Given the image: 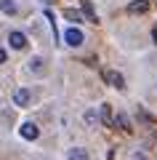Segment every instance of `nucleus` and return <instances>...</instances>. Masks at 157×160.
Here are the masks:
<instances>
[{"instance_id": "1", "label": "nucleus", "mask_w": 157, "mask_h": 160, "mask_svg": "<svg viewBox=\"0 0 157 160\" xmlns=\"http://www.w3.org/2000/svg\"><path fill=\"white\" fill-rule=\"evenodd\" d=\"M101 75H104V80H107L109 86L120 88V91H123V88H125V78H123V75H120V72H115V69H104V72H101Z\"/></svg>"}, {"instance_id": "2", "label": "nucleus", "mask_w": 157, "mask_h": 160, "mask_svg": "<svg viewBox=\"0 0 157 160\" xmlns=\"http://www.w3.org/2000/svg\"><path fill=\"white\" fill-rule=\"evenodd\" d=\"M19 133H22V139H27V142H35V139L40 136V128L35 126V123H22V126H19Z\"/></svg>"}, {"instance_id": "3", "label": "nucleus", "mask_w": 157, "mask_h": 160, "mask_svg": "<svg viewBox=\"0 0 157 160\" xmlns=\"http://www.w3.org/2000/svg\"><path fill=\"white\" fill-rule=\"evenodd\" d=\"M8 46L16 48V51H22V48H27V35L19 32V29H13L11 35H8Z\"/></svg>"}, {"instance_id": "4", "label": "nucleus", "mask_w": 157, "mask_h": 160, "mask_svg": "<svg viewBox=\"0 0 157 160\" xmlns=\"http://www.w3.org/2000/svg\"><path fill=\"white\" fill-rule=\"evenodd\" d=\"M83 32H80V29H67V32H64V43H67V46H72V48H77V46H83Z\"/></svg>"}, {"instance_id": "5", "label": "nucleus", "mask_w": 157, "mask_h": 160, "mask_svg": "<svg viewBox=\"0 0 157 160\" xmlns=\"http://www.w3.org/2000/svg\"><path fill=\"white\" fill-rule=\"evenodd\" d=\"M29 99H32V93H29L27 88H16V91H13V104H16V107H29Z\"/></svg>"}, {"instance_id": "6", "label": "nucleus", "mask_w": 157, "mask_h": 160, "mask_svg": "<svg viewBox=\"0 0 157 160\" xmlns=\"http://www.w3.org/2000/svg\"><path fill=\"white\" fill-rule=\"evenodd\" d=\"M146 11H149V0H133V3H128V13H133V16L146 13Z\"/></svg>"}, {"instance_id": "7", "label": "nucleus", "mask_w": 157, "mask_h": 160, "mask_svg": "<svg viewBox=\"0 0 157 160\" xmlns=\"http://www.w3.org/2000/svg\"><path fill=\"white\" fill-rule=\"evenodd\" d=\"M115 126H117L120 131H128V133H130V128H133V126H130V120H128V115H125V112H117V115H115Z\"/></svg>"}, {"instance_id": "8", "label": "nucleus", "mask_w": 157, "mask_h": 160, "mask_svg": "<svg viewBox=\"0 0 157 160\" xmlns=\"http://www.w3.org/2000/svg\"><path fill=\"white\" fill-rule=\"evenodd\" d=\"M99 118H101V123H104V126H112V123H115V120H112V107H109V104H101Z\"/></svg>"}, {"instance_id": "9", "label": "nucleus", "mask_w": 157, "mask_h": 160, "mask_svg": "<svg viewBox=\"0 0 157 160\" xmlns=\"http://www.w3.org/2000/svg\"><path fill=\"white\" fill-rule=\"evenodd\" d=\"M0 11L8 13V16H16V13H19V6L13 3V0H0Z\"/></svg>"}, {"instance_id": "10", "label": "nucleus", "mask_w": 157, "mask_h": 160, "mask_svg": "<svg viewBox=\"0 0 157 160\" xmlns=\"http://www.w3.org/2000/svg\"><path fill=\"white\" fill-rule=\"evenodd\" d=\"M64 19H69V22H75V24H80V22H85V13H80V11H75V8H64Z\"/></svg>"}, {"instance_id": "11", "label": "nucleus", "mask_w": 157, "mask_h": 160, "mask_svg": "<svg viewBox=\"0 0 157 160\" xmlns=\"http://www.w3.org/2000/svg\"><path fill=\"white\" fill-rule=\"evenodd\" d=\"M29 69H32L35 75H43L45 72V62L40 56H35V59H29Z\"/></svg>"}, {"instance_id": "12", "label": "nucleus", "mask_w": 157, "mask_h": 160, "mask_svg": "<svg viewBox=\"0 0 157 160\" xmlns=\"http://www.w3.org/2000/svg\"><path fill=\"white\" fill-rule=\"evenodd\" d=\"M67 158H69V160H88V152H85L83 147H72Z\"/></svg>"}, {"instance_id": "13", "label": "nucleus", "mask_w": 157, "mask_h": 160, "mask_svg": "<svg viewBox=\"0 0 157 160\" xmlns=\"http://www.w3.org/2000/svg\"><path fill=\"white\" fill-rule=\"evenodd\" d=\"M45 19H48V24H51V29H53V38L59 40V29H56V16H53V11H45Z\"/></svg>"}, {"instance_id": "14", "label": "nucleus", "mask_w": 157, "mask_h": 160, "mask_svg": "<svg viewBox=\"0 0 157 160\" xmlns=\"http://www.w3.org/2000/svg\"><path fill=\"white\" fill-rule=\"evenodd\" d=\"M83 13H88V19H91V22H99V19H96V13H93V8H91V3H88V0H83Z\"/></svg>"}, {"instance_id": "15", "label": "nucleus", "mask_w": 157, "mask_h": 160, "mask_svg": "<svg viewBox=\"0 0 157 160\" xmlns=\"http://www.w3.org/2000/svg\"><path fill=\"white\" fill-rule=\"evenodd\" d=\"M85 123H91V126H96V123H99V115H96L93 109H88V112H85Z\"/></svg>"}, {"instance_id": "16", "label": "nucleus", "mask_w": 157, "mask_h": 160, "mask_svg": "<svg viewBox=\"0 0 157 160\" xmlns=\"http://www.w3.org/2000/svg\"><path fill=\"white\" fill-rule=\"evenodd\" d=\"M6 59H8V53H6V48H0V64H6Z\"/></svg>"}, {"instance_id": "17", "label": "nucleus", "mask_w": 157, "mask_h": 160, "mask_svg": "<svg viewBox=\"0 0 157 160\" xmlns=\"http://www.w3.org/2000/svg\"><path fill=\"white\" fill-rule=\"evenodd\" d=\"M152 38H155V43H157V24L152 27Z\"/></svg>"}, {"instance_id": "18", "label": "nucleus", "mask_w": 157, "mask_h": 160, "mask_svg": "<svg viewBox=\"0 0 157 160\" xmlns=\"http://www.w3.org/2000/svg\"><path fill=\"white\" fill-rule=\"evenodd\" d=\"M45 3H53V0H45Z\"/></svg>"}]
</instances>
